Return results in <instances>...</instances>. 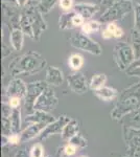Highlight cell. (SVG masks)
Here are the masks:
<instances>
[{"label": "cell", "instance_id": "cell-1", "mask_svg": "<svg viewBox=\"0 0 140 157\" xmlns=\"http://www.w3.org/2000/svg\"><path fill=\"white\" fill-rule=\"evenodd\" d=\"M44 15L38 9V4L28 3L22 9L20 18V29L25 36L39 41L42 34L47 29V23L43 18Z\"/></svg>", "mask_w": 140, "mask_h": 157}, {"label": "cell", "instance_id": "cell-2", "mask_svg": "<svg viewBox=\"0 0 140 157\" xmlns=\"http://www.w3.org/2000/svg\"><path fill=\"white\" fill-rule=\"evenodd\" d=\"M46 65V61L38 52H28L18 56L9 64V70L13 75L22 72H36Z\"/></svg>", "mask_w": 140, "mask_h": 157}, {"label": "cell", "instance_id": "cell-3", "mask_svg": "<svg viewBox=\"0 0 140 157\" xmlns=\"http://www.w3.org/2000/svg\"><path fill=\"white\" fill-rule=\"evenodd\" d=\"M134 10L133 2L130 0H116L111 6H109L99 17L98 21L101 23H110L123 20L127 15Z\"/></svg>", "mask_w": 140, "mask_h": 157}, {"label": "cell", "instance_id": "cell-4", "mask_svg": "<svg viewBox=\"0 0 140 157\" xmlns=\"http://www.w3.org/2000/svg\"><path fill=\"white\" fill-rule=\"evenodd\" d=\"M68 41L72 47L89 52L93 56H100L103 52V48L100 45L91 39L88 35L84 34L83 32H76L71 34L70 37L68 38Z\"/></svg>", "mask_w": 140, "mask_h": 157}, {"label": "cell", "instance_id": "cell-5", "mask_svg": "<svg viewBox=\"0 0 140 157\" xmlns=\"http://www.w3.org/2000/svg\"><path fill=\"white\" fill-rule=\"evenodd\" d=\"M113 59L120 69H126L136 60L132 45L126 42H117L113 48Z\"/></svg>", "mask_w": 140, "mask_h": 157}, {"label": "cell", "instance_id": "cell-6", "mask_svg": "<svg viewBox=\"0 0 140 157\" xmlns=\"http://www.w3.org/2000/svg\"><path fill=\"white\" fill-rule=\"evenodd\" d=\"M22 9L14 4L2 3V22L9 30L20 29V18Z\"/></svg>", "mask_w": 140, "mask_h": 157}, {"label": "cell", "instance_id": "cell-7", "mask_svg": "<svg viewBox=\"0 0 140 157\" xmlns=\"http://www.w3.org/2000/svg\"><path fill=\"white\" fill-rule=\"evenodd\" d=\"M86 20L81 15L76 14L74 11L64 12L59 18V26L60 29H73L82 27Z\"/></svg>", "mask_w": 140, "mask_h": 157}, {"label": "cell", "instance_id": "cell-8", "mask_svg": "<svg viewBox=\"0 0 140 157\" xmlns=\"http://www.w3.org/2000/svg\"><path fill=\"white\" fill-rule=\"evenodd\" d=\"M99 9H100V6H97V4L78 3L73 7V11H74L76 14L81 15V16L87 21V20H91L93 18L94 15L99 11Z\"/></svg>", "mask_w": 140, "mask_h": 157}, {"label": "cell", "instance_id": "cell-9", "mask_svg": "<svg viewBox=\"0 0 140 157\" xmlns=\"http://www.w3.org/2000/svg\"><path fill=\"white\" fill-rule=\"evenodd\" d=\"M123 29L119 25H117L116 22L107 23L106 27L101 30V37L105 40L120 39V38L123 37Z\"/></svg>", "mask_w": 140, "mask_h": 157}, {"label": "cell", "instance_id": "cell-10", "mask_svg": "<svg viewBox=\"0 0 140 157\" xmlns=\"http://www.w3.org/2000/svg\"><path fill=\"white\" fill-rule=\"evenodd\" d=\"M24 33L21 29H15L9 30V44L12 45L13 49L16 52H20L24 44Z\"/></svg>", "mask_w": 140, "mask_h": 157}, {"label": "cell", "instance_id": "cell-11", "mask_svg": "<svg viewBox=\"0 0 140 157\" xmlns=\"http://www.w3.org/2000/svg\"><path fill=\"white\" fill-rule=\"evenodd\" d=\"M94 93H95V95L99 98V100L105 101V102H109V101L114 100L117 94L115 89L110 88V87H105V86L101 87L100 89L94 90Z\"/></svg>", "mask_w": 140, "mask_h": 157}, {"label": "cell", "instance_id": "cell-12", "mask_svg": "<svg viewBox=\"0 0 140 157\" xmlns=\"http://www.w3.org/2000/svg\"><path fill=\"white\" fill-rule=\"evenodd\" d=\"M46 78L47 81L51 84L59 85L62 83L63 81V73L59 68L55 66H49L47 68V72H46Z\"/></svg>", "mask_w": 140, "mask_h": 157}, {"label": "cell", "instance_id": "cell-13", "mask_svg": "<svg viewBox=\"0 0 140 157\" xmlns=\"http://www.w3.org/2000/svg\"><path fill=\"white\" fill-rule=\"evenodd\" d=\"M82 32L86 35H91L94 33H97L101 29V22L98 20H87L85 21V23L83 24V26L81 27Z\"/></svg>", "mask_w": 140, "mask_h": 157}, {"label": "cell", "instance_id": "cell-14", "mask_svg": "<svg viewBox=\"0 0 140 157\" xmlns=\"http://www.w3.org/2000/svg\"><path fill=\"white\" fill-rule=\"evenodd\" d=\"M84 63H85L84 57L81 54H78V52H73L68 58V65L74 71H78L83 67Z\"/></svg>", "mask_w": 140, "mask_h": 157}, {"label": "cell", "instance_id": "cell-15", "mask_svg": "<svg viewBox=\"0 0 140 157\" xmlns=\"http://www.w3.org/2000/svg\"><path fill=\"white\" fill-rule=\"evenodd\" d=\"M25 92V85L20 80H15L9 86V95L11 98H21Z\"/></svg>", "mask_w": 140, "mask_h": 157}, {"label": "cell", "instance_id": "cell-16", "mask_svg": "<svg viewBox=\"0 0 140 157\" xmlns=\"http://www.w3.org/2000/svg\"><path fill=\"white\" fill-rule=\"evenodd\" d=\"M131 41L136 60L140 59V30L137 29H132L131 30Z\"/></svg>", "mask_w": 140, "mask_h": 157}, {"label": "cell", "instance_id": "cell-17", "mask_svg": "<svg viewBox=\"0 0 140 157\" xmlns=\"http://www.w3.org/2000/svg\"><path fill=\"white\" fill-rule=\"evenodd\" d=\"M69 84L76 90H83L85 88V78L80 72L76 71L74 75H71L68 78Z\"/></svg>", "mask_w": 140, "mask_h": 157}, {"label": "cell", "instance_id": "cell-18", "mask_svg": "<svg viewBox=\"0 0 140 157\" xmlns=\"http://www.w3.org/2000/svg\"><path fill=\"white\" fill-rule=\"evenodd\" d=\"M107 82V77L104 73H95L90 81V88L92 90H97L104 87Z\"/></svg>", "mask_w": 140, "mask_h": 157}, {"label": "cell", "instance_id": "cell-19", "mask_svg": "<svg viewBox=\"0 0 140 157\" xmlns=\"http://www.w3.org/2000/svg\"><path fill=\"white\" fill-rule=\"evenodd\" d=\"M60 0H42L39 4H38V9L42 13L43 15H46L48 13L52 11V9L57 4V2Z\"/></svg>", "mask_w": 140, "mask_h": 157}, {"label": "cell", "instance_id": "cell-20", "mask_svg": "<svg viewBox=\"0 0 140 157\" xmlns=\"http://www.w3.org/2000/svg\"><path fill=\"white\" fill-rule=\"evenodd\" d=\"M59 3H60V9L62 10L63 12L73 11V7L75 6L73 0H60Z\"/></svg>", "mask_w": 140, "mask_h": 157}, {"label": "cell", "instance_id": "cell-21", "mask_svg": "<svg viewBox=\"0 0 140 157\" xmlns=\"http://www.w3.org/2000/svg\"><path fill=\"white\" fill-rule=\"evenodd\" d=\"M134 15H135V29L140 30V3H137L134 6Z\"/></svg>", "mask_w": 140, "mask_h": 157}, {"label": "cell", "instance_id": "cell-22", "mask_svg": "<svg viewBox=\"0 0 140 157\" xmlns=\"http://www.w3.org/2000/svg\"><path fill=\"white\" fill-rule=\"evenodd\" d=\"M32 157H43V148L41 145H36L32 147L30 152Z\"/></svg>", "mask_w": 140, "mask_h": 157}, {"label": "cell", "instance_id": "cell-23", "mask_svg": "<svg viewBox=\"0 0 140 157\" xmlns=\"http://www.w3.org/2000/svg\"><path fill=\"white\" fill-rule=\"evenodd\" d=\"M9 106L12 108H18L20 106V98H9Z\"/></svg>", "mask_w": 140, "mask_h": 157}, {"label": "cell", "instance_id": "cell-24", "mask_svg": "<svg viewBox=\"0 0 140 157\" xmlns=\"http://www.w3.org/2000/svg\"><path fill=\"white\" fill-rule=\"evenodd\" d=\"M65 153L67 154V155H73V154L75 153V147L72 145H68L65 148Z\"/></svg>", "mask_w": 140, "mask_h": 157}, {"label": "cell", "instance_id": "cell-25", "mask_svg": "<svg viewBox=\"0 0 140 157\" xmlns=\"http://www.w3.org/2000/svg\"><path fill=\"white\" fill-rule=\"evenodd\" d=\"M116 0H103V2H101V4H100V7H106V9H108L109 6H111L112 4L115 2Z\"/></svg>", "mask_w": 140, "mask_h": 157}, {"label": "cell", "instance_id": "cell-26", "mask_svg": "<svg viewBox=\"0 0 140 157\" xmlns=\"http://www.w3.org/2000/svg\"><path fill=\"white\" fill-rule=\"evenodd\" d=\"M28 1L29 0H17V3H18V6L21 7V9H23V7L28 3Z\"/></svg>", "mask_w": 140, "mask_h": 157}, {"label": "cell", "instance_id": "cell-27", "mask_svg": "<svg viewBox=\"0 0 140 157\" xmlns=\"http://www.w3.org/2000/svg\"><path fill=\"white\" fill-rule=\"evenodd\" d=\"M9 141L12 144H17L19 141V136L18 135H13L11 137H9Z\"/></svg>", "mask_w": 140, "mask_h": 157}, {"label": "cell", "instance_id": "cell-28", "mask_svg": "<svg viewBox=\"0 0 140 157\" xmlns=\"http://www.w3.org/2000/svg\"><path fill=\"white\" fill-rule=\"evenodd\" d=\"M2 3H7V4H14V6H18L17 0H2Z\"/></svg>", "mask_w": 140, "mask_h": 157}, {"label": "cell", "instance_id": "cell-29", "mask_svg": "<svg viewBox=\"0 0 140 157\" xmlns=\"http://www.w3.org/2000/svg\"><path fill=\"white\" fill-rule=\"evenodd\" d=\"M89 3H92V4H97V6H100L103 0H87Z\"/></svg>", "mask_w": 140, "mask_h": 157}, {"label": "cell", "instance_id": "cell-30", "mask_svg": "<svg viewBox=\"0 0 140 157\" xmlns=\"http://www.w3.org/2000/svg\"><path fill=\"white\" fill-rule=\"evenodd\" d=\"M42 0H29L28 2H32V3H35V4H39Z\"/></svg>", "mask_w": 140, "mask_h": 157}, {"label": "cell", "instance_id": "cell-31", "mask_svg": "<svg viewBox=\"0 0 140 157\" xmlns=\"http://www.w3.org/2000/svg\"><path fill=\"white\" fill-rule=\"evenodd\" d=\"M132 2H136V3H140V0H130Z\"/></svg>", "mask_w": 140, "mask_h": 157}]
</instances>
